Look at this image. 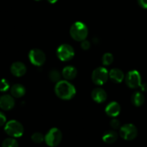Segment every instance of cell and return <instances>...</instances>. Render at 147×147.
Returning a JSON list of instances; mask_svg holds the SVG:
<instances>
[{"label": "cell", "instance_id": "cell-1", "mask_svg": "<svg viewBox=\"0 0 147 147\" xmlns=\"http://www.w3.org/2000/svg\"><path fill=\"white\" fill-rule=\"evenodd\" d=\"M55 93L62 100H70L76 94V87L68 80H61L56 83Z\"/></svg>", "mask_w": 147, "mask_h": 147}, {"label": "cell", "instance_id": "cell-2", "mask_svg": "<svg viewBox=\"0 0 147 147\" xmlns=\"http://www.w3.org/2000/svg\"><path fill=\"white\" fill-rule=\"evenodd\" d=\"M70 34L72 38L76 41L82 42L87 38L88 29L85 23L79 21L76 22L70 27Z\"/></svg>", "mask_w": 147, "mask_h": 147}, {"label": "cell", "instance_id": "cell-3", "mask_svg": "<svg viewBox=\"0 0 147 147\" xmlns=\"http://www.w3.org/2000/svg\"><path fill=\"white\" fill-rule=\"evenodd\" d=\"M6 134L13 138L21 137L24 134V127L18 121L11 120L7 122L4 126Z\"/></svg>", "mask_w": 147, "mask_h": 147}, {"label": "cell", "instance_id": "cell-4", "mask_svg": "<svg viewBox=\"0 0 147 147\" xmlns=\"http://www.w3.org/2000/svg\"><path fill=\"white\" fill-rule=\"evenodd\" d=\"M63 139V134L57 128H52L45 136V142L50 147H56L58 146Z\"/></svg>", "mask_w": 147, "mask_h": 147}, {"label": "cell", "instance_id": "cell-5", "mask_svg": "<svg viewBox=\"0 0 147 147\" xmlns=\"http://www.w3.org/2000/svg\"><path fill=\"white\" fill-rule=\"evenodd\" d=\"M109 78V72L106 67H98L95 69L92 73V81L97 86H103L107 82Z\"/></svg>", "mask_w": 147, "mask_h": 147}, {"label": "cell", "instance_id": "cell-6", "mask_svg": "<svg viewBox=\"0 0 147 147\" xmlns=\"http://www.w3.org/2000/svg\"><path fill=\"white\" fill-rule=\"evenodd\" d=\"M57 56L63 62L69 61L75 56L74 48L69 44H62L57 47Z\"/></svg>", "mask_w": 147, "mask_h": 147}, {"label": "cell", "instance_id": "cell-7", "mask_svg": "<svg viewBox=\"0 0 147 147\" xmlns=\"http://www.w3.org/2000/svg\"><path fill=\"white\" fill-rule=\"evenodd\" d=\"M121 137L126 141H132L138 136V129L132 123H126L121 126L119 131Z\"/></svg>", "mask_w": 147, "mask_h": 147}, {"label": "cell", "instance_id": "cell-8", "mask_svg": "<svg viewBox=\"0 0 147 147\" xmlns=\"http://www.w3.org/2000/svg\"><path fill=\"white\" fill-rule=\"evenodd\" d=\"M125 81L128 87L132 89L140 88L142 86V77L140 73L137 70H131L126 74Z\"/></svg>", "mask_w": 147, "mask_h": 147}, {"label": "cell", "instance_id": "cell-9", "mask_svg": "<svg viewBox=\"0 0 147 147\" xmlns=\"http://www.w3.org/2000/svg\"><path fill=\"white\" fill-rule=\"evenodd\" d=\"M28 57L32 64L35 66H42L46 61L45 53L38 48H34L30 50Z\"/></svg>", "mask_w": 147, "mask_h": 147}, {"label": "cell", "instance_id": "cell-10", "mask_svg": "<svg viewBox=\"0 0 147 147\" xmlns=\"http://www.w3.org/2000/svg\"><path fill=\"white\" fill-rule=\"evenodd\" d=\"M15 105L14 97L10 95H3L0 97V108L4 111H9Z\"/></svg>", "mask_w": 147, "mask_h": 147}, {"label": "cell", "instance_id": "cell-11", "mask_svg": "<svg viewBox=\"0 0 147 147\" xmlns=\"http://www.w3.org/2000/svg\"><path fill=\"white\" fill-rule=\"evenodd\" d=\"M10 70L12 75H14L16 77H22L27 72V67L22 62H14L11 64Z\"/></svg>", "mask_w": 147, "mask_h": 147}, {"label": "cell", "instance_id": "cell-12", "mask_svg": "<svg viewBox=\"0 0 147 147\" xmlns=\"http://www.w3.org/2000/svg\"><path fill=\"white\" fill-rule=\"evenodd\" d=\"M91 98L96 103H103L107 99V93L101 88H96L92 90Z\"/></svg>", "mask_w": 147, "mask_h": 147}, {"label": "cell", "instance_id": "cell-13", "mask_svg": "<svg viewBox=\"0 0 147 147\" xmlns=\"http://www.w3.org/2000/svg\"><path fill=\"white\" fill-rule=\"evenodd\" d=\"M105 112L110 117L116 118L121 112L120 104L116 101H111L106 106Z\"/></svg>", "mask_w": 147, "mask_h": 147}, {"label": "cell", "instance_id": "cell-14", "mask_svg": "<svg viewBox=\"0 0 147 147\" xmlns=\"http://www.w3.org/2000/svg\"><path fill=\"white\" fill-rule=\"evenodd\" d=\"M109 78L115 83H120L125 79V75L121 70L113 68L109 71Z\"/></svg>", "mask_w": 147, "mask_h": 147}, {"label": "cell", "instance_id": "cell-15", "mask_svg": "<svg viewBox=\"0 0 147 147\" xmlns=\"http://www.w3.org/2000/svg\"><path fill=\"white\" fill-rule=\"evenodd\" d=\"M78 70L74 66L67 65L63 69L62 76L66 80H73L77 76Z\"/></svg>", "mask_w": 147, "mask_h": 147}, {"label": "cell", "instance_id": "cell-16", "mask_svg": "<svg viewBox=\"0 0 147 147\" xmlns=\"http://www.w3.org/2000/svg\"><path fill=\"white\" fill-rule=\"evenodd\" d=\"M118 138H119V134L114 129L106 131L102 136V139H103V142L106 144H109L115 143L117 141Z\"/></svg>", "mask_w": 147, "mask_h": 147}, {"label": "cell", "instance_id": "cell-17", "mask_svg": "<svg viewBox=\"0 0 147 147\" xmlns=\"http://www.w3.org/2000/svg\"><path fill=\"white\" fill-rule=\"evenodd\" d=\"M10 92L13 97L21 98L24 96L26 93V89L22 84H14L10 88Z\"/></svg>", "mask_w": 147, "mask_h": 147}, {"label": "cell", "instance_id": "cell-18", "mask_svg": "<svg viewBox=\"0 0 147 147\" xmlns=\"http://www.w3.org/2000/svg\"><path fill=\"white\" fill-rule=\"evenodd\" d=\"M132 104L136 107H140L144 103L145 97L142 92L136 91L132 94L131 98Z\"/></svg>", "mask_w": 147, "mask_h": 147}, {"label": "cell", "instance_id": "cell-19", "mask_svg": "<svg viewBox=\"0 0 147 147\" xmlns=\"http://www.w3.org/2000/svg\"><path fill=\"white\" fill-rule=\"evenodd\" d=\"M49 78L51 81L54 82V83H57L60 80H61V74L60 72L55 69H53L49 73Z\"/></svg>", "mask_w": 147, "mask_h": 147}, {"label": "cell", "instance_id": "cell-20", "mask_svg": "<svg viewBox=\"0 0 147 147\" xmlns=\"http://www.w3.org/2000/svg\"><path fill=\"white\" fill-rule=\"evenodd\" d=\"M1 147H19V144L14 138L10 137L3 141Z\"/></svg>", "mask_w": 147, "mask_h": 147}, {"label": "cell", "instance_id": "cell-21", "mask_svg": "<svg viewBox=\"0 0 147 147\" xmlns=\"http://www.w3.org/2000/svg\"><path fill=\"white\" fill-rule=\"evenodd\" d=\"M113 60H114V57L112 53H106L102 57V63L106 66L110 65L113 63Z\"/></svg>", "mask_w": 147, "mask_h": 147}, {"label": "cell", "instance_id": "cell-22", "mask_svg": "<svg viewBox=\"0 0 147 147\" xmlns=\"http://www.w3.org/2000/svg\"><path fill=\"white\" fill-rule=\"evenodd\" d=\"M31 139L34 144H41L45 141V136L40 132H35L32 135Z\"/></svg>", "mask_w": 147, "mask_h": 147}, {"label": "cell", "instance_id": "cell-23", "mask_svg": "<svg viewBox=\"0 0 147 147\" xmlns=\"http://www.w3.org/2000/svg\"><path fill=\"white\" fill-rule=\"evenodd\" d=\"M9 88V83L6 79L3 78L0 80V91L5 92Z\"/></svg>", "mask_w": 147, "mask_h": 147}, {"label": "cell", "instance_id": "cell-24", "mask_svg": "<svg viewBox=\"0 0 147 147\" xmlns=\"http://www.w3.org/2000/svg\"><path fill=\"white\" fill-rule=\"evenodd\" d=\"M110 125L111 126V128L114 130L116 129H119L121 128V122L119 119H116V118H113L111 121H110Z\"/></svg>", "mask_w": 147, "mask_h": 147}, {"label": "cell", "instance_id": "cell-25", "mask_svg": "<svg viewBox=\"0 0 147 147\" xmlns=\"http://www.w3.org/2000/svg\"><path fill=\"white\" fill-rule=\"evenodd\" d=\"M81 48L83 49V50H88L90 49V43L88 40H84L81 42Z\"/></svg>", "mask_w": 147, "mask_h": 147}, {"label": "cell", "instance_id": "cell-26", "mask_svg": "<svg viewBox=\"0 0 147 147\" xmlns=\"http://www.w3.org/2000/svg\"><path fill=\"white\" fill-rule=\"evenodd\" d=\"M7 123V117L4 113L0 111V126H3Z\"/></svg>", "mask_w": 147, "mask_h": 147}, {"label": "cell", "instance_id": "cell-27", "mask_svg": "<svg viewBox=\"0 0 147 147\" xmlns=\"http://www.w3.org/2000/svg\"><path fill=\"white\" fill-rule=\"evenodd\" d=\"M137 1L141 7L144 9H147V0H137Z\"/></svg>", "mask_w": 147, "mask_h": 147}, {"label": "cell", "instance_id": "cell-28", "mask_svg": "<svg viewBox=\"0 0 147 147\" xmlns=\"http://www.w3.org/2000/svg\"><path fill=\"white\" fill-rule=\"evenodd\" d=\"M140 88L142 91H147V83H142Z\"/></svg>", "mask_w": 147, "mask_h": 147}, {"label": "cell", "instance_id": "cell-29", "mask_svg": "<svg viewBox=\"0 0 147 147\" xmlns=\"http://www.w3.org/2000/svg\"><path fill=\"white\" fill-rule=\"evenodd\" d=\"M50 4H55V2H57V0H47Z\"/></svg>", "mask_w": 147, "mask_h": 147}, {"label": "cell", "instance_id": "cell-30", "mask_svg": "<svg viewBox=\"0 0 147 147\" xmlns=\"http://www.w3.org/2000/svg\"><path fill=\"white\" fill-rule=\"evenodd\" d=\"M35 1H40V0H35Z\"/></svg>", "mask_w": 147, "mask_h": 147}]
</instances>
